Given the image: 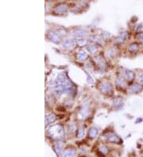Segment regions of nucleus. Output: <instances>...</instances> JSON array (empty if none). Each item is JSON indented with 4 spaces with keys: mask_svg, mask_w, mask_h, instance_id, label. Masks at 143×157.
Masks as SVG:
<instances>
[{
    "mask_svg": "<svg viewBox=\"0 0 143 157\" xmlns=\"http://www.w3.org/2000/svg\"><path fill=\"white\" fill-rule=\"evenodd\" d=\"M48 133L50 137H52L54 139L60 140L63 137L64 135V130L61 125H55L53 126H52L50 129L48 130Z\"/></svg>",
    "mask_w": 143,
    "mask_h": 157,
    "instance_id": "1",
    "label": "nucleus"
},
{
    "mask_svg": "<svg viewBox=\"0 0 143 157\" xmlns=\"http://www.w3.org/2000/svg\"><path fill=\"white\" fill-rule=\"evenodd\" d=\"M68 11V6L65 3H61L54 9V13L56 14H64Z\"/></svg>",
    "mask_w": 143,
    "mask_h": 157,
    "instance_id": "2",
    "label": "nucleus"
},
{
    "mask_svg": "<svg viewBox=\"0 0 143 157\" xmlns=\"http://www.w3.org/2000/svg\"><path fill=\"white\" fill-rule=\"evenodd\" d=\"M122 75H123L124 79H126L127 81H132L134 78V73L128 69H123Z\"/></svg>",
    "mask_w": 143,
    "mask_h": 157,
    "instance_id": "3",
    "label": "nucleus"
},
{
    "mask_svg": "<svg viewBox=\"0 0 143 157\" xmlns=\"http://www.w3.org/2000/svg\"><path fill=\"white\" fill-rule=\"evenodd\" d=\"M48 37H49V40L53 41L55 43H59L61 41V37L59 35V33L54 32V31H50L48 33Z\"/></svg>",
    "mask_w": 143,
    "mask_h": 157,
    "instance_id": "4",
    "label": "nucleus"
},
{
    "mask_svg": "<svg viewBox=\"0 0 143 157\" xmlns=\"http://www.w3.org/2000/svg\"><path fill=\"white\" fill-rule=\"evenodd\" d=\"M143 90V86L142 84H134L133 86H130L128 88V91L130 93H132V94H134V93H138Z\"/></svg>",
    "mask_w": 143,
    "mask_h": 157,
    "instance_id": "5",
    "label": "nucleus"
},
{
    "mask_svg": "<svg viewBox=\"0 0 143 157\" xmlns=\"http://www.w3.org/2000/svg\"><path fill=\"white\" fill-rule=\"evenodd\" d=\"M54 151L56 152L58 157H63V153L64 152H62V143L61 142H56V144L54 145Z\"/></svg>",
    "mask_w": 143,
    "mask_h": 157,
    "instance_id": "6",
    "label": "nucleus"
},
{
    "mask_svg": "<svg viewBox=\"0 0 143 157\" xmlns=\"http://www.w3.org/2000/svg\"><path fill=\"white\" fill-rule=\"evenodd\" d=\"M107 139L108 141L111 142V143H119V142H121L120 138L114 133H110V134L108 135Z\"/></svg>",
    "mask_w": 143,
    "mask_h": 157,
    "instance_id": "7",
    "label": "nucleus"
},
{
    "mask_svg": "<svg viewBox=\"0 0 143 157\" xmlns=\"http://www.w3.org/2000/svg\"><path fill=\"white\" fill-rule=\"evenodd\" d=\"M76 150L72 149V148H69L64 151L63 153V157H74L76 156Z\"/></svg>",
    "mask_w": 143,
    "mask_h": 157,
    "instance_id": "8",
    "label": "nucleus"
},
{
    "mask_svg": "<svg viewBox=\"0 0 143 157\" xmlns=\"http://www.w3.org/2000/svg\"><path fill=\"white\" fill-rule=\"evenodd\" d=\"M56 115L54 114H48L47 116L46 117V125L51 124L53 122H54L56 121Z\"/></svg>",
    "mask_w": 143,
    "mask_h": 157,
    "instance_id": "9",
    "label": "nucleus"
},
{
    "mask_svg": "<svg viewBox=\"0 0 143 157\" xmlns=\"http://www.w3.org/2000/svg\"><path fill=\"white\" fill-rule=\"evenodd\" d=\"M127 38H128L127 33H121L120 35L118 36V37L115 39V43H121V42H123V41H125Z\"/></svg>",
    "mask_w": 143,
    "mask_h": 157,
    "instance_id": "10",
    "label": "nucleus"
},
{
    "mask_svg": "<svg viewBox=\"0 0 143 157\" xmlns=\"http://www.w3.org/2000/svg\"><path fill=\"white\" fill-rule=\"evenodd\" d=\"M111 90H112V87H111V85L110 84H104L101 86V91L103 93L110 92Z\"/></svg>",
    "mask_w": 143,
    "mask_h": 157,
    "instance_id": "11",
    "label": "nucleus"
},
{
    "mask_svg": "<svg viewBox=\"0 0 143 157\" xmlns=\"http://www.w3.org/2000/svg\"><path fill=\"white\" fill-rule=\"evenodd\" d=\"M87 56H88V55H87V53L84 50H80L78 53V59H79V60H85L87 58Z\"/></svg>",
    "mask_w": 143,
    "mask_h": 157,
    "instance_id": "12",
    "label": "nucleus"
},
{
    "mask_svg": "<svg viewBox=\"0 0 143 157\" xmlns=\"http://www.w3.org/2000/svg\"><path fill=\"white\" fill-rule=\"evenodd\" d=\"M98 133H99V131L96 128H92L90 129L89 132H88V136L90 138H95L97 137Z\"/></svg>",
    "mask_w": 143,
    "mask_h": 157,
    "instance_id": "13",
    "label": "nucleus"
},
{
    "mask_svg": "<svg viewBox=\"0 0 143 157\" xmlns=\"http://www.w3.org/2000/svg\"><path fill=\"white\" fill-rule=\"evenodd\" d=\"M73 46V42L70 40H66L63 41L62 43V47L64 48H70Z\"/></svg>",
    "mask_w": 143,
    "mask_h": 157,
    "instance_id": "14",
    "label": "nucleus"
},
{
    "mask_svg": "<svg viewBox=\"0 0 143 157\" xmlns=\"http://www.w3.org/2000/svg\"><path fill=\"white\" fill-rule=\"evenodd\" d=\"M138 48H139V45H138V44L133 43L131 44L130 47H129V51H130V53H136L138 50Z\"/></svg>",
    "mask_w": 143,
    "mask_h": 157,
    "instance_id": "15",
    "label": "nucleus"
},
{
    "mask_svg": "<svg viewBox=\"0 0 143 157\" xmlns=\"http://www.w3.org/2000/svg\"><path fill=\"white\" fill-rule=\"evenodd\" d=\"M85 33H86V32H85L84 30H77L75 31L74 35L75 37H77L80 38L83 37L85 35Z\"/></svg>",
    "mask_w": 143,
    "mask_h": 157,
    "instance_id": "16",
    "label": "nucleus"
},
{
    "mask_svg": "<svg viewBox=\"0 0 143 157\" xmlns=\"http://www.w3.org/2000/svg\"><path fill=\"white\" fill-rule=\"evenodd\" d=\"M90 39L93 41L94 42H96L98 44H102L103 41L102 39L100 37H98V36H92V37H90Z\"/></svg>",
    "mask_w": 143,
    "mask_h": 157,
    "instance_id": "17",
    "label": "nucleus"
},
{
    "mask_svg": "<svg viewBox=\"0 0 143 157\" xmlns=\"http://www.w3.org/2000/svg\"><path fill=\"white\" fill-rule=\"evenodd\" d=\"M84 134V128L83 127H80L79 129H78V132H77V138H82Z\"/></svg>",
    "mask_w": 143,
    "mask_h": 157,
    "instance_id": "18",
    "label": "nucleus"
},
{
    "mask_svg": "<svg viewBox=\"0 0 143 157\" xmlns=\"http://www.w3.org/2000/svg\"><path fill=\"white\" fill-rule=\"evenodd\" d=\"M87 49H88V51H89L91 53H95L97 51V47L94 45H91L87 47Z\"/></svg>",
    "mask_w": 143,
    "mask_h": 157,
    "instance_id": "19",
    "label": "nucleus"
},
{
    "mask_svg": "<svg viewBox=\"0 0 143 157\" xmlns=\"http://www.w3.org/2000/svg\"><path fill=\"white\" fill-rule=\"evenodd\" d=\"M115 106V108H119L123 106V101L121 100L120 99H118L116 100H115V102H114Z\"/></svg>",
    "mask_w": 143,
    "mask_h": 157,
    "instance_id": "20",
    "label": "nucleus"
},
{
    "mask_svg": "<svg viewBox=\"0 0 143 157\" xmlns=\"http://www.w3.org/2000/svg\"><path fill=\"white\" fill-rule=\"evenodd\" d=\"M99 150H100V152L103 155L107 154V152H108V150H107V148L105 147V146H102V147H100Z\"/></svg>",
    "mask_w": 143,
    "mask_h": 157,
    "instance_id": "21",
    "label": "nucleus"
},
{
    "mask_svg": "<svg viewBox=\"0 0 143 157\" xmlns=\"http://www.w3.org/2000/svg\"><path fill=\"white\" fill-rule=\"evenodd\" d=\"M116 83H117V84L118 86H124V85H125V83L123 81V78H118Z\"/></svg>",
    "mask_w": 143,
    "mask_h": 157,
    "instance_id": "22",
    "label": "nucleus"
},
{
    "mask_svg": "<svg viewBox=\"0 0 143 157\" xmlns=\"http://www.w3.org/2000/svg\"><path fill=\"white\" fill-rule=\"evenodd\" d=\"M87 44V41H85V40H77V45L79 46H84L85 45Z\"/></svg>",
    "mask_w": 143,
    "mask_h": 157,
    "instance_id": "23",
    "label": "nucleus"
},
{
    "mask_svg": "<svg viewBox=\"0 0 143 157\" xmlns=\"http://www.w3.org/2000/svg\"><path fill=\"white\" fill-rule=\"evenodd\" d=\"M138 81L140 82V83H143V72L139 73V75H138Z\"/></svg>",
    "mask_w": 143,
    "mask_h": 157,
    "instance_id": "24",
    "label": "nucleus"
},
{
    "mask_svg": "<svg viewBox=\"0 0 143 157\" xmlns=\"http://www.w3.org/2000/svg\"><path fill=\"white\" fill-rule=\"evenodd\" d=\"M139 38H140V40H141V41H143V33H141L140 36H139Z\"/></svg>",
    "mask_w": 143,
    "mask_h": 157,
    "instance_id": "25",
    "label": "nucleus"
}]
</instances>
